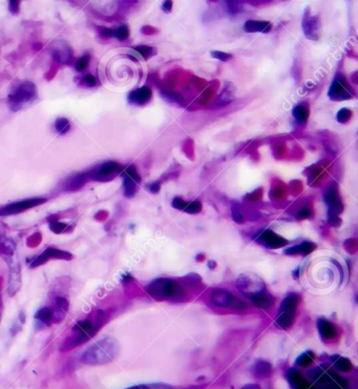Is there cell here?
Returning <instances> with one entry per match:
<instances>
[{
  "instance_id": "1",
  "label": "cell",
  "mask_w": 358,
  "mask_h": 389,
  "mask_svg": "<svg viewBox=\"0 0 358 389\" xmlns=\"http://www.w3.org/2000/svg\"><path fill=\"white\" fill-rule=\"evenodd\" d=\"M104 322V312L98 311V314L95 316L94 320H92V319H85V320L76 323L72 329V335L63 343L61 349L63 352L71 350L76 346H80L83 343L91 340L92 338L97 335L99 329L103 326Z\"/></svg>"
},
{
  "instance_id": "2",
  "label": "cell",
  "mask_w": 358,
  "mask_h": 389,
  "mask_svg": "<svg viewBox=\"0 0 358 389\" xmlns=\"http://www.w3.org/2000/svg\"><path fill=\"white\" fill-rule=\"evenodd\" d=\"M120 352L118 341L108 337L89 346L81 355V361L88 365H105L117 358Z\"/></svg>"
},
{
  "instance_id": "3",
  "label": "cell",
  "mask_w": 358,
  "mask_h": 389,
  "mask_svg": "<svg viewBox=\"0 0 358 389\" xmlns=\"http://www.w3.org/2000/svg\"><path fill=\"white\" fill-rule=\"evenodd\" d=\"M37 97L36 85L31 81H24L13 88L9 94V106L13 112H18L33 104Z\"/></svg>"
},
{
  "instance_id": "4",
  "label": "cell",
  "mask_w": 358,
  "mask_h": 389,
  "mask_svg": "<svg viewBox=\"0 0 358 389\" xmlns=\"http://www.w3.org/2000/svg\"><path fill=\"white\" fill-rule=\"evenodd\" d=\"M145 290L150 297L158 300L180 298L183 293V288L176 281L164 278L150 282L146 286Z\"/></svg>"
},
{
  "instance_id": "5",
  "label": "cell",
  "mask_w": 358,
  "mask_h": 389,
  "mask_svg": "<svg viewBox=\"0 0 358 389\" xmlns=\"http://www.w3.org/2000/svg\"><path fill=\"white\" fill-rule=\"evenodd\" d=\"M311 379L321 386L319 389H349L348 382L331 372L327 365H322L310 372Z\"/></svg>"
},
{
  "instance_id": "6",
  "label": "cell",
  "mask_w": 358,
  "mask_h": 389,
  "mask_svg": "<svg viewBox=\"0 0 358 389\" xmlns=\"http://www.w3.org/2000/svg\"><path fill=\"white\" fill-rule=\"evenodd\" d=\"M297 304L298 297L295 293H291V295L287 296L283 300V302L280 303L277 318L276 320V324L279 328L287 329L293 324L296 315Z\"/></svg>"
},
{
  "instance_id": "7",
  "label": "cell",
  "mask_w": 358,
  "mask_h": 389,
  "mask_svg": "<svg viewBox=\"0 0 358 389\" xmlns=\"http://www.w3.org/2000/svg\"><path fill=\"white\" fill-rule=\"evenodd\" d=\"M236 288L243 295H245L249 299L266 291V285L263 280L254 273H244V275L240 276L236 280Z\"/></svg>"
},
{
  "instance_id": "8",
  "label": "cell",
  "mask_w": 358,
  "mask_h": 389,
  "mask_svg": "<svg viewBox=\"0 0 358 389\" xmlns=\"http://www.w3.org/2000/svg\"><path fill=\"white\" fill-rule=\"evenodd\" d=\"M3 260L9 267V280H8V292L11 297L15 296L21 288V265L17 254L11 256H2Z\"/></svg>"
},
{
  "instance_id": "9",
  "label": "cell",
  "mask_w": 358,
  "mask_h": 389,
  "mask_svg": "<svg viewBox=\"0 0 358 389\" xmlns=\"http://www.w3.org/2000/svg\"><path fill=\"white\" fill-rule=\"evenodd\" d=\"M123 168L114 161H107L102 164L97 165L85 174L86 177L91 178L92 180L99 182H106L113 180L114 177L122 173Z\"/></svg>"
},
{
  "instance_id": "10",
  "label": "cell",
  "mask_w": 358,
  "mask_h": 389,
  "mask_svg": "<svg viewBox=\"0 0 358 389\" xmlns=\"http://www.w3.org/2000/svg\"><path fill=\"white\" fill-rule=\"evenodd\" d=\"M210 301L217 307H226L236 310H243L246 308V304L242 300L223 288L213 289L210 293Z\"/></svg>"
},
{
  "instance_id": "11",
  "label": "cell",
  "mask_w": 358,
  "mask_h": 389,
  "mask_svg": "<svg viewBox=\"0 0 358 389\" xmlns=\"http://www.w3.org/2000/svg\"><path fill=\"white\" fill-rule=\"evenodd\" d=\"M73 254L68 252L58 250L55 247H49L40 254H37L29 261L31 269H36L38 266L46 264L49 260H72Z\"/></svg>"
},
{
  "instance_id": "12",
  "label": "cell",
  "mask_w": 358,
  "mask_h": 389,
  "mask_svg": "<svg viewBox=\"0 0 358 389\" xmlns=\"http://www.w3.org/2000/svg\"><path fill=\"white\" fill-rule=\"evenodd\" d=\"M324 200L328 205V218L331 224L334 225V223L341 222L338 215L342 212V203L338 195V190L336 187H330L325 194L324 195Z\"/></svg>"
},
{
  "instance_id": "13",
  "label": "cell",
  "mask_w": 358,
  "mask_h": 389,
  "mask_svg": "<svg viewBox=\"0 0 358 389\" xmlns=\"http://www.w3.org/2000/svg\"><path fill=\"white\" fill-rule=\"evenodd\" d=\"M46 202H47L46 198L37 197V198H30V199H25V200L11 203V204H8V205L0 208V216H13V215L20 214V213L24 212V210L33 208L35 206H39V205H41V204L46 203Z\"/></svg>"
},
{
  "instance_id": "14",
  "label": "cell",
  "mask_w": 358,
  "mask_h": 389,
  "mask_svg": "<svg viewBox=\"0 0 358 389\" xmlns=\"http://www.w3.org/2000/svg\"><path fill=\"white\" fill-rule=\"evenodd\" d=\"M123 177V193L126 198H132L138 190V186L141 181L138 170L135 165H130L122 170Z\"/></svg>"
},
{
  "instance_id": "15",
  "label": "cell",
  "mask_w": 358,
  "mask_h": 389,
  "mask_svg": "<svg viewBox=\"0 0 358 389\" xmlns=\"http://www.w3.org/2000/svg\"><path fill=\"white\" fill-rule=\"evenodd\" d=\"M254 239H255V241L259 242L260 244L264 245L265 247L271 248V250L283 247L288 244V241L286 239L280 237V236H278L274 232L269 231V229H266V231L259 233L257 236H255Z\"/></svg>"
},
{
  "instance_id": "16",
  "label": "cell",
  "mask_w": 358,
  "mask_h": 389,
  "mask_svg": "<svg viewBox=\"0 0 358 389\" xmlns=\"http://www.w3.org/2000/svg\"><path fill=\"white\" fill-rule=\"evenodd\" d=\"M35 326L37 329L47 328L54 322V312L52 307L49 306H44L35 314Z\"/></svg>"
},
{
  "instance_id": "17",
  "label": "cell",
  "mask_w": 358,
  "mask_h": 389,
  "mask_svg": "<svg viewBox=\"0 0 358 389\" xmlns=\"http://www.w3.org/2000/svg\"><path fill=\"white\" fill-rule=\"evenodd\" d=\"M287 379L293 389H314L304 375L296 369H289L287 372Z\"/></svg>"
},
{
  "instance_id": "18",
  "label": "cell",
  "mask_w": 358,
  "mask_h": 389,
  "mask_svg": "<svg viewBox=\"0 0 358 389\" xmlns=\"http://www.w3.org/2000/svg\"><path fill=\"white\" fill-rule=\"evenodd\" d=\"M86 175L85 174H74L72 176L67 177L66 179L62 182L61 187L65 192H75V190L80 189L86 182Z\"/></svg>"
},
{
  "instance_id": "19",
  "label": "cell",
  "mask_w": 358,
  "mask_h": 389,
  "mask_svg": "<svg viewBox=\"0 0 358 389\" xmlns=\"http://www.w3.org/2000/svg\"><path fill=\"white\" fill-rule=\"evenodd\" d=\"M152 92L149 87L143 86L141 88H138V90L132 91L129 95V102L130 104H136V105H143L146 104L151 99Z\"/></svg>"
},
{
  "instance_id": "20",
  "label": "cell",
  "mask_w": 358,
  "mask_h": 389,
  "mask_svg": "<svg viewBox=\"0 0 358 389\" xmlns=\"http://www.w3.org/2000/svg\"><path fill=\"white\" fill-rule=\"evenodd\" d=\"M319 29H321V24H319L318 17L308 16V18L304 19L303 30L307 38L317 39L319 35Z\"/></svg>"
},
{
  "instance_id": "21",
  "label": "cell",
  "mask_w": 358,
  "mask_h": 389,
  "mask_svg": "<svg viewBox=\"0 0 358 389\" xmlns=\"http://www.w3.org/2000/svg\"><path fill=\"white\" fill-rule=\"evenodd\" d=\"M329 97L334 100H342L351 98V95L348 91L347 85H344V82L342 80L335 79L329 90Z\"/></svg>"
},
{
  "instance_id": "22",
  "label": "cell",
  "mask_w": 358,
  "mask_h": 389,
  "mask_svg": "<svg viewBox=\"0 0 358 389\" xmlns=\"http://www.w3.org/2000/svg\"><path fill=\"white\" fill-rule=\"evenodd\" d=\"M69 308V302L65 297H57L55 299L54 306L52 307L54 312V322L58 323L63 320Z\"/></svg>"
},
{
  "instance_id": "23",
  "label": "cell",
  "mask_w": 358,
  "mask_h": 389,
  "mask_svg": "<svg viewBox=\"0 0 358 389\" xmlns=\"http://www.w3.org/2000/svg\"><path fill=\"white\" fill-rule=\"evenodd\" d=\"M317 328L319 335L324 340H332L337 336V330L335 326L327 319H319L317 321Z\"/></svg>"
},
{
  "instance_id": "24",
  "label": "cell",
  "mask_w": 358,
  "mask_h": 389,
  "mask_svg": "<svg viewBox=\"0 0 358 389\" xmlns=\"http://www.w3.org/2000/svg\"><path fill=\"white\" fill-rule=\"evenodd\" d=\"M316 248V245L312 242H303L298 245H294L290 248H287L285 251L286 254L289 256H295V254H308L312 253Z\"/></svg>"
},
{
  "instance_id": "25",
  "label": "cell",
  "mask_w": 358,
  "mask_h": 389,
  "mask_svg": "<svg viewBox=\"0 0 358 389\" xmlns=\"http://www.w3.org/2000/svg\"><path fill=\"white\" fill-rule=\"evenodd\" d=\"M272 24L268 21H255L248 20L244 24V30L247 33H253V32H261V33H268L270 32Z\"/></svg>"
},
{
  "instance_id": "26",
  "label": "cell",
  "mask_w": 358,
  "mask_h": 389,
  "mask_svg": "<svg viewBox=\"0 0 358 389\" xmlns=\"http://www.w3.org/2000/svg\"><path fill=\"white\" fill-rule=\"evenodd\" d=\"M251 301L253 303V305L255 307H259L261 309H266V308H269L273 305L274 303V300L272 298L271 295L269 293L264 291V292H260L259 295H255L253 296L251 299Z\"/></svg>"
},
{
  "instance_id": "27",
  "label": "cell",
  "mask_w": 358,
  "mask_h": 389,
  "mask_svg": "<svg viewBox=\"0 0 358 389\" xmlns=\"http://www.w3.org/2000/svg\"><path fill=\"white\" fill-rule=\"evenodd\" d=\"M16 251L15 242L5 235L0 234V254L1 256H11L14 254Z\"/></svg>"
},
{
  "instance_id": "28",
  "label": "cell",
  "mask_w": 358,
  "mask_h": 389,
  "mask_svg": "<svg viewBox=\"0 0 358 389\" xmlns=\"http://www.w3.org/2000/svg\"><path fill=\"white\" fill-rule=\"evenodd\" d=\"M271 371H272L271 365L266 361H259L253 367L254 375L258 378H260V379L269 377L271 373Z\"/></svg>"
},
{
  "instance_id": "29",
  "label": "cell",
  "mask_w": 358,
  "mask_h": 389,
  "mask_svg": "<svg viewBox=\"0 0 358 389\" xmlns=\"http://www.w3.org/2000/svg\"><path fill=\"white\" fill-rule=\"evenodd\" d=\"M53 56L56 60L63 63H68L72 60V53L69 52L67 46H61L60 48H57L53 52Z\"/></svg>"
},
{
  "instance_id": "30",
  "label": "cell",
  "mask_w": 358,
  "mask_h": 389,
  "mask_svg": "<svg viewBox=\"0 0 358 389\" xmlns=\"http://www.w3.org/2000/svg\"><path fill=\"white\" fill-rule=\"evenodd\" d=\"M332 361L334 363V366L338 369V371L343 372H348L350 371H352L353 365L351 361L347 358H343V356H340V355H334L332 356Z\"/></svg>"
},
{
  "instance_id": "31",
  "label": "cell",
  "mask_w": 358,
  "mask_h": 389,
  "mask_svg": "<svg viewBox=\"0 0 358 389\" xmlns=\"http://www.w3.org/2000/svg\"><path fill=\"white\" fill-rule=\"evenodd\" d=\"M228 86H224L222 93L220 94L219 96V104H225L228 103V102L231 101L234 98V87L233 85L231 84H227Z\"/></svg>"
},
{
  "instance_id": "32",
  "label": "cell",
  "mask_w": 358,
  "mask_h": 389,
  "mask_svg": "<svg viewBox=\"0 0 358 389\" xmlns=\"http://www.w3.org/2000/svg\"><path fill=\"white\" fill-rule=\"evenodd\" d=\"M293 117L295 118V120L299 123H306L307 119L309 117V112L307 110V107L305 105H297L293 108L292 111Z\"/></svg>"
},
{
  "instance_id": "33",
  "label": "cell",
  "mask_w": 358,
  "mask_h": 389,
  "mask_svg": "<svg viewBox=\"0 0 358 389\" xmlns=\"http://www.w3.org/2000/svg\"><path fill=\"white\" fill-rule=\"evenodd\" d=\"M55 129L60 135H65V134L71 129V123H69L68 119L66 118H58L55 122Z\"/></svg>"
},
{
  "instance_id": "34",
  "label": "cell",
  "mask_w": 358,
  "mask_h": 389,
  "mask_svg": "<svg viewBox=\"0 0 358 389\" xmlns=\"http://www.w3.org/2000/svg\"><path fill=\"white\" fill-rule=\"evenodd\" d=\"M313 361H314V354L312 352H306L298 356L296 360V364L302 367H307L310 366Z\"/></svg>"
},
{
  "instance_id": "35",
  "label": "cell",
  "mask_w": 358,
  "mask_h": 389,
  "mask_svg": "<svg viewBox=\"0 0 358 389\" xmlns=\"http://www.w3.org/2000/svg\"><path fill=\"white\" fill-rule=\"evenodd\" d=\"M129 35H130V31L126 25H121V27L117 28L116 30H113V36L116 37L117 39L120 41L125 40L126 38L129 37Z\"/></svg>"
},
{
  "instance_id": "36",
  "label": "cell",
  "mask_w": 358,
  "mask_h": 389,
  "mask_svg": "<svg viewBox=\"0 0 358 389\" xmlns=\"http://www.w3.org/2000/svg\"><path fill=\"white\" fill-rule=\"evenodd\" d=\"M49 224L50 231L55 234H61L67 228V224H65V223H63V222H60L58 220H50Z\"/></svg>"
},
{
  "instance_id": "37",
  "label": "cell",
  "mask_w": 358,
  "mask_h": 389,
  "mask_svg": "<svg viewBox=\"0 0 358 389\" xmlns=\"http://www.w3.org/2000/svg\"><path fill=\"white\" fill-rule=\"evenodd\" d=\"M136 51L138 54L141 55L144 59L149 58V57L153 54H156V50L153 48L150 47H146V46H140V47H136L133 49Z\"/></svg>"
},
{
  "instance_id": "38",
  "label": "cell",
  "mask_w": 358,
  "mask_h": 389,
  "mask_svg": "<svg viewBox=\"0 0 358 389\" xmlns=\"http://www.w3.org/2000/svg\"><path fill=\"white\" fill-rule=\"evenodd\" d=\"M202 209V204L199 201H193V202H187L186 207L184 208V212L187 214H197L201 212Z\"/></svg>"
},
{
  "instance_id": "39",
  "label": "cell",
  "mask_w": 358,
  "mask_h": 389,
  "mask_svg": "<svg viewBox=\"0 0 358 389\" xmlns=\"http://www.w3.org/2000/svg\"><path fill=\"white\" fill-rule=\"evenodd\" d=\"M88 63H89V56L88 55H83L82 57H80L78 60H77L75 68H76L77 71L82 72V71H84V69L87 68Z\"/></svg>"
},
{
  "instance_id": "40",
  "label": "cell",
  "mask_w": 358,
  "mask_h": 389,
  "mask_svg": "<svg viewBox=\"0 0 358 389\" xmlns=\"http://www.w3.org/2000/svg\"><path fill=\"white\" fill-rule=\"evenodd\" d=\"M351 115H352V113H351L350 110H347V108H342V110L337 114L338 122H342V123L347 122L348 120H350Z\"/></svg>"
},
{
  "instance_id": "41",
  "label": "cell",
  "mask_w": 358,
  "mask_h": 389,
  "mask_svg": "<svg viewBox=\"0 0 358 389\" xmlns=\"http://www.w3.org/2000/svg\"><path fill=\"white\" fill-rule=\"evenodd\" d=\"M210 55H212V57H213V58L219 59L221 61H228L229 59L232 58V55L225 52H220V51H212Z\"/></svg>"
},
{
  "instance_id": "42",
  "label": "cell",
  "mask_w": 358,
  "mask_h": 389,
  "mask_svg": "<svg viewBox=\"0 0 358 389\" xmlns=\"http://www.w3.org/2000/svg\"><path fill=\"white\" fill-rule=\"evenodd\" d=\"M187 205V202L184 201L181 198H175L174 200H172V206L177 209H180V210H184V208L186 207Z\"/></svg>"
},
{
  "instance_id": "43",
  "label": "cell",
  "mask_w": 358,
  "mask_h": 389,
  "mask_svg": "<svg viewBox=\"0 0 358 389\" xmlns=\"http://www.w3.org/2000/svg\"><path fill=\"white\" fill-rule=\"evenodd\" d=\"M83 84H84L85 85H87V86H89V87H92V86H95L96 85V77L94 75H92V74H87V75H85L84 77H83Z\"/></svg>"
},
{
  "instance_id": "44",
  "label": "cell",
  "mask_w": 358,
  "mask_h": 389,
  "mask_svg": "<svg viewBox=\"0 0 358 389\" xmlns=\"http://www.w3.org/2000/svg\"><path fill=\"white\" fill-rule=\"evenodd\" d=\"M143 389H172L169 385H166L163 383H155V384H147L141 385Z\"/></svg>"
},
{
  "instance_id": "45",
  "label": "cell",
  "mask_w": 358,
  "mask_h": 389,
  "mask_svg": "<svg viewBox=\"0 0 358 389\" xmlns=\"http://www.w3.org/2000/svg\"><path fill=\"white\" fill-rule=\"evenodd\" d=\"M231 210H232V218L234 219V221H236L238 223L244 222V218H243V215L241 214V212H240L238 207L232 206Z\"/></svg>"
},
{
  "instance_id": "46",
  "label": "cell",
  "mask_w": 358,
  "mask_h": 389,
  "mask_svg": "<svg viewBox=\"0 0 358 389\" xmlns=\"http://www.w3.org/2000/svg\"><path fill=\"white\" fill-rule=\"evenodd\" d=\"M160 187H161V186H160L159 182H153V183L149 184V186H147V188H148L150 192L153 193V194L158 193L160 190Z\"/></svg>"
},
{
  "instance_id": "47",
  "label": "cell",
  "mask_w": 358,
  "mask_h": 389,
  "mask_svg": "<svg viewBox=\"0 0 358 389\" xmlns=\"http://www.w3.org/2000/svg\"><path fill=\"white\" fill-rule=\"evenodd\" d=\"M9 9H10V11L12 12V13H14V14H16V13H18L19 11V2L18 1H10L9 2Z\"/></svg>"
},
{
  "instance_id": "48",
  "label": "cell",
  "mask_w": 358,
  "mask_h": 389,
  "mask_svg": "<svg viewBox=\"0 0 358 389\" xmlns=\"http://www.w3.org/2000/svg\"><path fill=\"white\" fill-rule=\"evenodd\" d=\"M309 214H310V210H309V209H307V208H305V209H303V210H300V212H298V214H297V218H298V219H304V218H307V217H309Z\"/></svg>"
},
{
  "instance_id": "49",
  "label": "cell",
  "mask_w": 358,
  "mask_h": 389,
  "mask_svg": "<svg viewBox=\"0 0 358 389\" xmlns=\"http://www.w3.org/2000/svg\"><path fill=\"white\" fill-rule=\"evenodd\" d=\"M162 8H163L164 12L169 13L171 11V8H172V2L171 1H164Z\"/></svg>"
},
{
  "instance_id": "50",
  "label": "cell",
  "mask_w": 358,
  "mask_h": 389,
  "mask_svg": "<svg viewBox=\"0 0 358 389\" xmlns=\"http://www.w3.org/2000/svg\"><path fill=\"white\" fill-rule=\"evenodd\" d=\"M241 389H260V388L257 384H248V385L243 386Z\"/></svg>"
},
{
  "instance_id": "51",
  "label": "cell",
  "mask_w": 358,
  "mask_h": 389,
  "mask_svg": "<svg viewBox=\"0 0 358 389\" xmlns=\"http://www.w3.org/2000/svg\"><path fill=\"white\" fill-rule=\"evenodd\" d=\"M129 389H143V388H142V386H135V387H131Z\"/></svg>"
}]
</instances>
